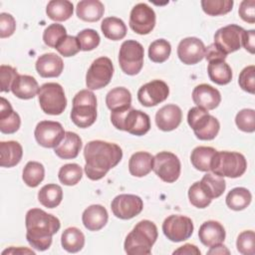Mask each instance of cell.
I'll list each match as a JSON object with an SVG mask.
<instances>
[{"label":"cell","instance_id":"obj_48","mask_svg":"<svg viewBox=\"0 0 255 255\" xmlns=\"http://www.w3.org/2000/svg\"><path fill=\"white\" fill-rule=\"evenodd\" d=\"M238 84L243 91L252 95L255 93V66L254 65L247 66L240 72Z\"/></svg>","mask_w":255,"mask_h":255},{"label":"cell","instance_id":"obj_19","mask_svg":"<svg viewBox=\"0 0 255 255\" xmlns=\"http://www.w3.org/2000/svg\"><path fill=\"white\" fill-rule=\"evenodd\" d=\"M192 100L196 107L206 111L214 110L221 102L219 91L207 84H200L193 89Z\"/></svg>","mask_w":255,"mask_h":255},{"label":"cell","instance_id":"obj_50","mask_svg":"<svg viewBox=\"0 0 255 255\" xmlns=\"http://www.w3.org/2000/svg\"><path fill=\"white\" fill-rule=\"evenodd\" d=\"M19 74L17 70L8 65L0 66V81H1V92L7 93L11 91V87Z\"/></svg>","mask_w":255,"mask_h":255},{"label":"cell","instance_id":"obj_18","mask_svg":"<svg viewBox=\"0 0 255 255\" xmlns=\"http://www.w3.org/2000/svg\"><path fill=\"white\" fill-rule=\"evenodd\" d=\"M203 42L196 37H187L181 40L177 46V56L185 65L199 63L205 54Z\"/></svg>","mask_w":255,"mask_h":255},{"label":"cell","instance_id":"obj_40","mask_svg":"<svg viewBox=\"0 0 255 255\" xmlns=\"http://www.w3.org/2000/svg\"><path fill=\"white\" fill-rule=\"evenodd\" d=\"M171 53L170 43L164 39L153 41L148 47V57L154 63L165 62Z\"/></svg>","mask_w":255,"mask_h":255},{"label":"cell","instance_id":"obj_25","mask_svg":"<svg viewBox=\"0 0 255 255\" xmlns=\"http://www.w3.org/2000/svg\"><path fill=\"white\" fill-rule=\"evenodd\" d=\"M39 90L38 82L29 75H18L11 87L13 95L22 100L33 99L39 93Z\"/></svg>","mask_w":255,"mask_h":255},{"label":"cell","instance_id":"obj_23","mask_svg":"<svg viewBox=\"0 0 255 255\" xmlns=\"http://www.w3.org/2000/svg\"><path fill=\"white\" fill-rule=\"evenodd\" d=\"M108 219V211L101 204L90 205L84 210L82 215L83 224L90 231L101 230L107 224Z\"/></svg>","mask_w":255,"mask_h":255},{"label":"cell","instance_id":"obj_51","mask_svg":"<svg viewBox=\"0 0 255 255\" xmlns=\"http://www.w3.org/2000/svg\"><path fill=\"white\" fill-rule=\"evenodd\" d=\"M16 29V21L11 14H0V38H8L13 35Z\"/></svg>","mask_w":255,"mask_h":255},{"label":"cell","instance_id":"obj_37","mask_svg":"<svg viewBox=\"0 0 255 255\" xmlns=\"http://www.w3.org/2000/svg\"><path fill=\"white\" fill-rule=\"evenodd\" d=\"M251 192L245 187H235L230 190L225 198L226 205L235 211L245 209L251 202Z\"/></svg>","mask_w":255,"mask_h":255},{"label":"cell","instance_id":"obj_35","mask_svg":"<svg viewBox=\"0 0 255 255\" xmlns=\"http://www.w3.org/2000/svg\"><path fill=\"white\" fill-rule=\"evenodd\" d=\"M101 30L106 38L113 41L122 40L127 35L125 22L117 17L105 18L101 24Z\"/></svg>","mask_w":255,"mask_h":255},{"label":"cell","instance_id":"obj_21","mask_svg":"<svg viewBox=\"0 0 255 255\" xmlns=\"http://www.w3.org/2000/svg\"><path fill=\"white\" fill-rule=\"evenodd\" d=\"M36 71L43 78L59 77L64 69V63L60 56L55 53L41 55L35 64Z\"/></svg>","mask_w":255,"mask_h":255},{"label":"cell","instance_id":"obj_10","mask_svg":"<svg viewBox=\"0 0 255 255\" xmlns=\"http://www.w3.org/2000/svg\"><path fill=\"white\" fill-rule=\"evenodd\" d=\"M152 170L164 182L172 183L180 175V160L172 152L160 151L153 156Z\"/></svg>","mask_w":255,"mask_h":255},{"label":"cell","instance_id":"obj_2","mask_svg":"<svg viewBox=\"0 0 255 255\" xmlns=\"http://www.w3.org/2000/svg\"><path fill=\"white\" fill-rule=\"evenodd\" d=\"M26 239L30 246L38 251L47 250L52 244V237L60 227V220L40 208L28 210L25 218Z\"/></svg>","mask_w":255,"mask_h":255},{"label":"cell","instance_id":"obj_20","mask_svg":"<svg viewBox=\"0 0 255 255\" xmlns=\"http://www.w3.org/2000/svg\"><path fill=\"white\" fill-rule=\"evenodd\" d=\"M182 120V112L176 105H165L155 115V124L163 131H170L178 128Z\"/></svg>","mask_w":255,"mask_h":255},{"label":"cell","instance_id":"obj_45","mask_svg":"<svg viewBox=\"0 0 255 255\" xmlns=\"http://www.w3.org/2000/svg\"><path fill=\"white\" fill-rule=\"evenodd\" d=\"M236 247L239 253L243 255L255 254V234L252 230L241 232L236 240Z\"/></svg>","mask_w":255,"mask_h":255},{"label":"cell","instance_id":"obj_9","mask_svg":"<svg viewBox=\"0 0 255 255\" xmlns=\"http://www.w3.org/2000/svg\"><path fill=\"white\" fill-rule=\"evenodd\" d=\"M144 50L140 43L135 40L125 41L119 53V63L122 71L129 76L138 74L143 66Z\"/></svg>","mask_w":255,"mask_h":255},{"label":"cell","instance_id":"obj_1","mask_svg":"<svg viewBox=\"0 0 255 255\" xmlns=\"http://www.w3.org/2000/svg\"><path fill=\"white\" fill-rule=\"evenodd\" d=\"M84 157L86 175L91 180H99L119 164L123 157V150L117 143L97 139L86 144Z\"/></svg>","mask_w":255,"mask_h":255},{"label":"cell","instance_id":"obj_39","mask_svg":"<svg viewBox=\"0 0 255 255\" xmlns=\"http://www.w3.org/2000/svg\"><path fill=\"white\" fill-rule=\"evenodd\" d=\"M45 168L44 165L38 161H29L23 169L22 178L24 183L29 187L38 186L44 179Z\"/></svg>","mask_w":255,"mask_h":255},{"label":"cell","instance_id":"obj_33","mask_svg":"<svg viewBox=\"0 0 255 255\" xmlns=\"http://www.w3.org/2000/svg\"><path fill=\"white\" fill-rule=\"evenodd\" d=\"M74 12V5L68 0H52L48 3L46 13L48 17L56 22L68 20Z\"/></svg>","mask_w":255,"mask_h":255},{"label":"cell","instance_id":"obj_46","mask_svg":"<svg viewBox=\"0 0 255 255\" xmlns=\"http://www.w3.org/2000/svg\"><path fill=\"white\" fill-rule=\"evenodd\" d=\"M82 51H92L100 44L101 38L97 31L93 29H85L76 36Z\"/></svg>","mask_w":255,"mask_h":255},{"label":"cell","instance_id":"obj_36","mask_svg":"<svg viewBox=\"0 0 255 255\" xmlns=\"http://www.w3.org/2000/svg\"><path fill=\"white\" fill-rule=\"evenodd\" d=\"M216 149L211 146H197L191 151L190 161L199 171H209L212 157Z\"/></svg>","mask_w":255,"mask_h":255},{"label":"cell","instance_id":"obj_34","mask_svg":"<svg viewBox=\"0 0 255 255\" xmlns=\"http://www.w3.org/2000/svg\"><path fill=\"white\" fill-rule=\"evenodd\" d=\"M63 199V189L60 185L49 183L44 185L38 192L39 202L47 208L57 207Z\"/></svg>","mask_w":255,"mask_h":255},{"label":"cell","instance_id":"obj_24","mask_svg":"<svg viewBox=\"0 0 255 255\" xmlns=\"http://www.w3.org/2000/svg\"><path fill=\"white\" fill-rule=\"evenodd\" d=\"M82 148L80 135L73 131H66L63 140L54 147V152L62 159L76 158Z\"/></svg>","mask_w":255,"mask_h":255},{"label":"cell","instance_id":"obj_16","mask_svg":"<svg viewBox=\"0 0 255 255\" xmlns=\"http://www.w3.org/2000/svg\"><path fill=\"white\" fill-rule=\"evenodd\" d=\"M244 29L238 25L230 24L218 29L214 35V44L228 55L240 49L241 37Z\"/></svg>","mask_w":255,"mask_h":255},{"label":"cell","instance_id":"obj_11","mask_svg":"<svg viewBox=\"0 0 255 255\" xmlns=\"http://www.w3.org/2000/svg\"><path fill=\"white\" fill-rule=\"evenodd\" d=\"M114 66L110 58L100 57L90 66L86 74V85L90 90H100L110 84Z\"/></svg>","mask_w":255,"mask_h":255},{"label":"cell","instance_id":"obj_32","mask_svg":"<svg viewBox=\"0 0 255 255\" xmlns=\"http://www.w3.org/2000/svg\"><path fill=\"white\" fill-rule=\"evenodd\" d=\"M61 244L66 251L77 253L81 251L85 245V235L79 228L69 227L62 233Z\"/></svg>","mask_w":255,"mask_h":255},{"label":"cell","instance_id":"obj_57","mask_svg":"<svg viewBox=\"0 0 255 255\" xmlns=\"http://www.w3.org/2000/svg\"><path fill=\"white\" fill-rule=\"evenodd\" d=\"M207 254H230V251L222 245V243L211 246L210 249L207 251Z\"/></svg>","mask_w":255,"mask_h":255},{"label":"cell","instance_id":"obj_14","mask_svg":"<svg viewBox=\"0 0 255 255\" xmlns=\"http://www.w3.org/2000/svg\"><path fill=\"white\" fill-rule=\"evenodd\" d=\"M66 131L58 122L42 121L35 128L34 135L37 142L47 148L56 147L64 138Z\"/></svg>","mask_w":255,"mask_h":255},{"label":"cell","instance_id":"obj_54","mask_svg":"<svg viewBox=\"0 0 255 255\" xmlns=\"http://www.w3.org/2000/svg\"><path fill=\"white\" fill-rule=\"evenodd\" d=\"M227 55H225L214 43L209 45L207 48H205V54L204 58L210 62V61H216V60H223L225 61Z\"/></svg>","mask_w":255,"mask_h":255},{"label":"cell","instance_id":"obj_22","mask_svg":"<svg viewBox=\"0 0 255 255\" xmlns=\"http://www.w3.org/2000/svg\"><path fill=\"white\" fill-rule=\"evenodd\" d=\"M225 229L221 223L214 220H208L201 224L198 231L200 242L206 246L211 247L225 240Z\"/></svg>","mask_w":255,"mask_h":255},{"label":"cell","instance_id":"obj_52","mask_svg":"<svg viewBox=\"0 0 255 255\" xmlns=\"http://www.w3.org/2000/svg\"><path fill=\"white\" fill-rule=\"evenodd\" d=\"M239 16L241 19L247 23H255V1L254 0H243L240 3Z\"/></svg>","mask_w":255,"mask_h":255},{"label":"cell","instance_id":"obj_53","mask_svg":"<svg viewBox=\"0 0 255 255\" xmlns=\"http://www.w3.org/2000/svg\"><path fill=\"white\" fill-rule=\"evenodd\" d=\"M241 45L250 54L255 53V31L254 30H244L241 37Z\"/></svg>","mask_w":255,"mask_h":255},{"label":"cell","instance_id":"obj_41","mask_svg":"<svg viewBox=\"0 0 255 255\" xmlns=\"http://www.w3.org/2000/svg\"><path fill=\"white\" fill-rule=\"evenodd\" d=\"M83 176V169L77 163H67L63 165L58 173L59 180L61 183L72 186L76 185Z\"/></svg>","mask_w":255,"mask_h":255},{"label":"cell","instance_id":"obj_6","mask_svg":"<svg viewBox=\"0 0 255 255\" xmlns=\"http://www.w3.org/2000/svg\"><path fill=\"white\" fill-rule=\"evenodd\" d=\"M246 168L245 156L236 151L216 150L210 164V170L222 177H240L246 171Z\"/></svg>","mask_w":255,"mask_h":255},{"label":"cell","instance_id":"obj_49","mask_svg":"<svg viewBox=\"0 0 255 255\" xmlns=\"http://www.w3.org/2000/svg\"><path fill=\"white\" fill-rule=\"evenodd\" d=\"M55 49L64 57H72L80 52L81 47L77 37L67 35Z\"/></svg>","mask_w":255,"mask_h":255},{"label":"cell","instance_id":"obj_3","mask_svg":"<svg viewBox=\"0 0 255 255\" xmlns=\"http://www.w3.org/2000/svg\"><path fill=\"white\" fill-rule=\"evenodd\" d=\"M157 227L149 220H141L127 235L124 248L128 255H148L157 239Z\"/></svg>","mask_w":255,"mask_h":255},{"label":"cell","instance_id":"obj_27","mask_svg":"<svg viewBox=\"0 0 255 255\" xmlns=\"http://www.w3.org/2000/svg\"><path fill=\"white\" fill-rule=\"evenodd\" d=\"M23 155L22 145L15 140L0 142V165L2 167H13L17 165Z\"/></svg>","mask_w":255,"mask_h":255},{"label":"cell","instance_id":"obj_29","mask_svg":"<svg viewBox=\"0 0 255 255\" xmlns=\"http://www.w3.org/2000/svg\"><path fill=\"white\" fill-rule=\"evenodd\" d=\"M153 156L146 151L133 153L128 160L129 173L135 177H143L152 169Z\"/></svg>","mask_w":255,"mask_h":255},{"label":"cell","instance_id":"obj_42","mask_svg":"<svg viewBox=\"0 0 255 255\" xmlns=\"http://www.w3.org/2000/svg\"><path fill=\"white\" fill-rule=\"evenodd\" d=\"M234 2L232 0H202L201 7L204 13L209 16H219L229 13Z\"/></svg>","mask_w":255,"mask_h":255},{"label":"cell","instance_id":"obj_43","mask_svg":"<svg viewBox=\"0 0 255 255\" xmlns=\"http://www.w3.org/2000/svg\"><path fill=\"white\" fill-rule=\"evenodd\" d=\"M67 36L66 28L61 24H51L49 25L43 33L44 43L51 48H56V46Z\"/></svg>","mask_w":255,"mask_h":255},{"label":"cell","instance_id":"obj_5","mask_svg":"<svg viewBox=\"0 0 255 255\" xmlns=\"http://www.w3.org/2000/svg\"><path fill=\"white\" fill-rule=\"evenodd\" d=\"M71 120L79 128L91 127L97 119V98L90 90H82L73 99Z\"/></svg>","mask_w":255,"mask_h":255},{"label":"cell","instance_id":"obj_55","mask_svg":"<svg viewBox=\"0 0 255 255\" xmlns=\"http://www.w3.org/2000/svg\"><path fill=\"white\" fill-rule=\"evenodd\" d=\"M173 254H181V255H200V250L193 244L186 243L183 246H180L178 249L173 251Z\"/></svg>","mask_w":255,"mask_h":255},{"label":"cell","instance_id":"obj_7","mask_svg":"<svg viewBox=\"0 0 255 255\" xmlns=\"http://www.w3.org/2000/svg\"><path fill=\"white\" fill-rule=\"evenodd\" d=\"M187 123L196 137L201 140L215 138L220 128L218 120L209 115L208 111L199 107H193L188 111Z\"/></svg>","mask_w":255,"mask_h":255},{"label":"cell","instance_id":"obj_38","mask_svg":"<svg viewBox=\"0 0 255 255\" xmlns=\"http://www.w3.org/2000/svg\"><path fill=\"white\" fill-rule=\"evenodd\" d=\"M202 188L206 192V194L211 198H217L221 196L226 188L225 180L222 176H219L215 173L207 172L203 175L202 179L199 181Z\"/></svg>","mask_w":255,"mask_h":255},{"label":"cell","instance_id":"obj_47","mask_svg":"<svg viewBox=\"0 0 255 255\" xmlns=\"http://www.w3.org/2000/svg\"><path fill=\"white\" fill-rule=\"evenodd\" d=\"M235 124L239 129L245 132L255 130V112L252 109H243L237 113Z\"/></svg>","mask_w":255,"mask_h":255},{"label":"cell","instance_id":"obj_31","mask_svg":"<svg viewBox=\"0 0 255 255\" xmlns=\"http://www.w3.org/2000/svg\"><path fill=\"white\" fill-rule=\"evenodd\" d=\"M207 73L209 79L217 85H227L232 80V70L223 60L208 62Z\"/></svg>","mask_w":255,"mask_h":255},{"label":"cell","instance_id":"obj_28","mask_svg":"<svg viewBox=\"0 0 255 255\" xmlns=\"http://www.w3.org/2000/svg\"><path fill=\"white\" fill-rule=\"evenodd\" d=\"M105 12L104 4L99 0H83L78 2L76 13L77 16L86 22L99 21Z\"/></svg>","mask_w":255,"mask_h":255},{"label":"cell","instance_id":"obj_4","mask_svg":"<svg viewBox=\"0 0 255 255\" xmlns=\"http://www.w3.org/2000/svg\"><path fill=\"white\" fill-rule=\"evenodd\" d=\"M111 122L120 130L133 135H143L150 128V119L147 114L131 107L111 113Z\"/></svg>","mask_w":255,"mask_h":255},{"label":"cell","instance_id":"obj_8","mask_svg":"<svg viewBox=\"0 0 255 255\" xmlns=\"http://www.w3.org/2000/svg\"><path fill=\"white\" fill-rule=\"evenodd\" d=\"M38 100L42 111L47 115H61L67 107L63 87L58 83H46L40 87Z\"/></svg>","mask_w":255,"mask_h":255},{"label":"cell","instance_id":"obj_44","mask_svg":"<svg viewBox=\"0 0 255 255\" xmlns=\"http://www.w3.org/2000/svg\"><path fill=\"white\" fill-rule=\"evenodd\" d=\"M188 198H189V202L197 208H205L212 201V199L206 194V192L202 188L199 181L194 182L189 187Z\"/></svg>","mask_w":255,"mask_h":255},{"label":"cell","instance_id":"obj_56","mask_svg":"<svg viewBox=\"0 0 255 255\" xmlns=\"http://www.w3.org/2000/svg\"><path fill=\"white\" fill-rule=\"evenodd\" d=\"M5 254H33V255H35V252L33 250L23 248V247H18V248L10 247L9 249H6L2 252V255H5Z\"/></svg>","mask_w":255,"mask_h":255},{"label":"cell","instance_id":"obj_17","mask_svg":"<svg viewBox=\"0 0 255 255\" xmlns=\"http://www.w3.org/2000/svg\"><path fill=\"white\" fill-rule=\"evenodd\" d=\"M169 88L161 80H153L141 86L137 92L138 102L144 107H154L167 99Z\"/></svg>","mask_w":255,"mask_h":255},{"label":"cell","instance_id":"obj_13","mask_svg":"<svg viewBox=\"0 0 255 255\" xmlns=\"http://www.w3.org/2000/svg\"><path fill=\"white\" fill-rule=\"evenodd\" d=\"M155 13L145 3L136 4L129 14V27L139 35L149 34L155 26Z\"/></svg>","mask_w":255,"mask_h":255},{"label":"cell","instance_id":"obj_12","mask_svg":"<svg viewBox=\"0 0 255 255\" xmlns=\"http://www.w3.org/2000/svg\"><path fill=\"white\" fill-rule=\"evenodd\" d=\"M192 220L183 215H169L162 223L163 234L172 242L187 240L193 233Z\"/></svg>","mask_w":255,"mask_h":255},{"label":"cell","instance_id":"obj_15","mask_svg":"<svg viewBox=\"0 0 255 255\" xmlns=\"http://www.w3.org/2000/svg\"><path fill=\"white\" fill-rule=\"evenodd\" d=\"M114 215L120 219H130L138 215L142 208V199L134 194H120L116 196L111 204Z\"/></svg>","mask_w":255,"mask_h":255},{"label":"cell","instance_id":"obj_30","mask_svg":"<svg viewBox=\"0 0 255 255\" xmlns=\"http://www.w3.org/2000/svg\"><path fill=\"white\" fill-rule=\"evenodd\" d=\"M106 104L112 112L128 109L131 107L130 92L127 88L117 87L107 94Z\"/></svg>","mask_w":255,"mask_h":255},{"label":"cell","instance_id":"obj_26","mask_svg":"<svg viewBox=\"0 0 255 255\" xmlns=\"http://www.w3.org/2000/svg\"><path fill=\"white\" fill-rule=\"evenodd\" d=\"M21 126V119L19 115L13 111L11 104L5 99L1 98L0 104V130L3 133H14Z\"/></svg>","mask_w":255,"mask_h":255}]
</instances>
